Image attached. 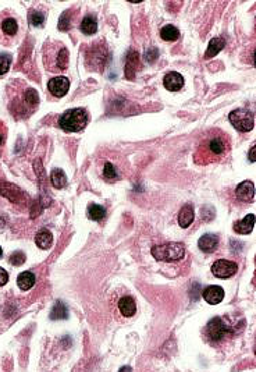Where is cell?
<instances>
[{
    "label": "cell",
    "instance_id": "cell-28",
    "mask_svg": "<svg viewBox=\"0 0 256 372\" xmlns=\"http://www.w3.org/2000/svg\"><path fill=\"white\" fill-rule=\"evenodd\" d=\"M28 20H30L31 25H34V27H42L43 23H45V16H43L42 12L32 10V12H30Z\"/></svg>",
    "mask_w": 256,
    "mask_h": 372
},
{
    "label": "cell",
    "instance_id": "cell-31",
    "mask_svg": "<svg viewBox=\"0 0 256 372\" xmlns=\"http://www.w3.org/2000/svg\"><path fill=\"white\" fill-rule=\"evenodd\" d=\"M12 64V56L0 53V75H5L9 71Z\"/></svg>",
    "mask_w": 256,
    "mask_h": 372
},
{
    "label": "cell",
    "instance_id": "cell-1",
    "mask_svg": "<svg viewBox=\"0 0 256 372\" xmlns=\"http://www.w3.org/2000/svg\"><path fill=\"white\" fill-rule=\"evenodd\" d=\"M230 151V142L227 137L220 131L209 134L202 141L195 153V162L198 165H209L220 162L226 158Z\"/></svg>",
    "mask_w": 256,
    "mask_h": 372
},
{
    "label": "cell",
    "instance_id": "cell-5",
    "mask_svg": "<svg viewBox=\"0 0 256 372\" xmlns=\"http://www.w3.org/2000/svg\"><path fill=\"white\" fill-rule=\"evenodd\" d=\"M228 332H230L228 326L219 317L210 319L209 323L206 325V336L207 339L212 340V342H221L226 337Z\"/></svg>",
    "mask_w": 256,
    "mask_h": 372
},
{
    "label": "cell",
    "instance_id": "cell-12",
    "mask_svg": "<svg viewBox=\"0 0 256 372\" xmlns=\"http://www.w3.org/2000/svg\"><path fill=\"white\" fill-rule=\"evenodd\" d=\"M199 250L203 252H213L219 245V237L216 234H205L198 241Z\"/></svg>",
    "mask_w": 256,
    "mask_h": 372
},
{
    "label": "cell",
    "instance_id": "cell-36",
    "mask_svg": "<svg viewBox=\"0 0 256 372\" xmlns=\"http://www.w3.org/2000/svg\"><path fill=\"white\" fill-rule=\"evenodd\" d=\"M249 159L250 162H255V147H252V151L249 153Z\"/></svg>",
    "mask_w": 256,
    "mask_h": 372
},
{
    "label": "cell",
    "instance_id": "cell-25",
    "mask_svg": "<svg viewBox=\"0 0 256 372\" xmlns=\"http://www.w3.org/2000/svg\"><path fill=\"white\" fill-rule=\"evenodd\" d=\"M106 216V209L102 205H99V204H91L89 207H88V218L92 220H102Z\"/></svg>",
    "mask_w": 256,
    "mask_h": 372
},
{
    "label": "cell",
    "instance_id": "cell-21",
    "mask_svg": "<svg viewBox=\"0 0 256 372\" xmlns=\"http://www.w3.org/2000/svg\"><path fill=\"white\" fill-rule=\"evenodd\" d=\"M81 31L85 34V35H93L96 31H98V23L96 19L93 16H86L81 23Z\"/></svg>",
    "mask_w": 256,
    "mask_h": 372
},
{
    "label": "cell",
    "instance_id": "cell-13",
    "mask_svg": "<svg viewBox=\"0 0 256 372\" xmlns=\"http://www.w3.org/2000/svg\"><path fill=\"white\" fill-rule=\"evenodd\" d=\"M0 31L9 38H13L19 32V23L13 17H5L0 20Z\"/></svg>",
    "mask_w": 256,
    "mask_h": 372
},
{
    "label": "cell",
    "instance_id": "cell-7",
    "mask_svg": "<svg viewBox=\"0 0 256 372\" xmlns=\"http://www.w3.org/2000/svg\"><path fill=\"white\" fill-rule=\"evenodd\" d=\"M48 89H49L52 95H55L57 98H61L70 89V81L66 77H55V78H52L49 81Z\"/></svg>",
    "mask_w": 256,
    "mask_h": 372
},
{
    "label": "cell",
    "instance_id": "cell-37",
    "mask_svg": "<svg viewBox=\"0 0 256 372\" xmlns=\"http://www.w3.org/2000/svg\"><path fill=\"white\" fill-rule=\"evenodd\" d=\"M118 372H131V368H130V366H122Z\"/></svg>",
    "mask_w": 256,
    "mask_h": 372
},
{
    "label": "cell",
    "instance_id": "cell-11",
    "mask_svg": "<svg viewBox=\"0 0 256 372\" xmlns=\"http://www.w3.org/2000/svg\"><path fill=\"white\" fill-rule=\"evenodd\" d=\"M163 85H165V88L167 91L171 92L180 91V89L184 86L183 75L180 73H176V71L169 73L165 77V79H163Z\"/></svg>",
    "mask_w": 256,
    "mask_h": 372
},
{
    "label": "cell",
    "instance_id": "cell-27",
    "mask_svg": "<svg viewBox=\"0 0 256 372\" xmlns=\"http://www.w3.org/2000/svg\"><path fill=\"white\" fill-rule=\"evenodd\" d=\"M24 102L28 106V109H34L38 104H39V95L35 89L28 88L24 92Z\"/></svg>",
    "mask_w": 256,
    "mask_h": 372
},
{
    "label": "cell",
    "instance_id": "cell-29",
    "mask_svg": "<svg viewBox=\"0 0 256 372\" xmlns=\"http://www.w3.org/2000/svg\"><path fill=\"white\" fill-rule=\"evenodd\" d=\"M70 14H71V10H66L60 16V20H59V30L61 31H68L70 27H71V19H70Z\"/></svg>",
    "mask_w": 256,
    "mask_h": 372
},
{
    "label": "cell",
    "instance_id": "cell-17",
    "mask_svg": "<svg viewBox=\"0 0 256 372\" xmlns=\"http://www.w3.org/2000/svg\"><path fill=\"white\" fill-rule=\"evenodd\" d=\"M194 218H195V214H194V209L191 205H184L178 214V223L183 229H187L191 226V223L194 222Z\"/></svg>",
    "mask_w": 256,
    "mask_h": 372
},
{
    "label": "cell",
    "instance_id": "cell-33",
    "mask_svg": "<svg viewBox=\"0 0 256 372\" xmlns=\"http://www.w3.org/2000/svg\"><path fill=\"white\" fill-rule=\"evenodd\" d=\"M144 56H145V60H147L148 63H153V61L158 60L159 50L156 49V48L151 46L149 49H147V52H145V55Z\"/></svg>",
    "mask_w": 256,
    "mask_h": 372
},
{
    "label": "cell",
    "instance_id": "cell-22",
    "mask_svg": "<svg viewBox=\"0 0 256 372\" xmlns=\"http://www.w3.org/2000/svg\"><path fill=\"white\" fill-rule=\"evenodd\" d=\"M17 285L21 290H30L35 285V274L31 272H23L17 277Z\"/></svg>",
    "mask_w": 256,
    "mask_h": 372
},
{
    "label": "cell",
    "instance_id": "cell-6",
    "mask_svg": "<svg viewBox=\"0 0 256 372\" xmlns=\"http://www.w3.org/2000/svg\"><path fill=\"white\" fill-rule=\"evenodd\" d=\"M238 266L235 262L227 261V259H219L212 266V273L219 279H228L237 273Z\"/></svg>",
    "mask_w": 256,
    "mask_h": 372
},
{
    "label": "cell",
    "instance_id": "cell-34",
    "mask_svg": "<svg viewBox=\"0 0 256 372\" xmlns=\"http://www.w3.org/2000/svg\"><path fill=\"white\" fill-rule=\"evenodd\" d=\"M5 140H6V128H5V126L0 122V149L3 148Z\"/></svg>",
    "mask_w": 256,
    "mask_h": 372
},
{
    "label": "cell",
    "instance_id": "cell-4",
    "mask_svg": "<svg viewBox=\"0 0 256 372\" xmlns=\"http://www.w3.org/2000/svg\"><path fill=\"white\" fill-rule=\"evenodd\" d=\"M230 122L234 126V128H237L238 131L241 133H248V131H252L253 127H255V119H253V115L252 112H249L248 109H237L232 110L230 113Z\"/></svg>",
    "mask_w": 256,
    "mask_h": 372
},
{
    "label": "cell",
    "instance_id": "cell-3",
    "mask_svg": "<svg viewBox=\"0 0 256 372\" xmlns=\"http://www.w3.org/2000/svg\"><path fill=\"white\" fill-rule=\"evenodd\" d=\"M151 252L155 256V259L163 262H177L185 255V250L181 243H166V244L155 245Z\"/></svg>",
    "mask_w": 256,
    "mask_h": 372
},
{
    "label": "cell",
    "instance_id": "cell-15",
    "mask_svg": "<svg viewBox=\"0 0 256 372\" xmlns=\"http://www.w3.org/2000/svg\"><path fill=\"white\" fill-rule=\"evenodd\" d=\"M140 67V57H138V53L135 50H131L128 53L127 57V64H125V75L127 78L134 79L135 75V70H138Z\"/></svg>",
    "mask_w": 256,
    "mask_h": 372
},
{
    "label": "cell",
    "instance_id": "cell-2",
    "mask_svg": "<svg viewBox=\"0 0 256 372\" xmlns=\"http://www.w3.org/2000/svg\"><path fill=\"white\" fill-rule=\"evenodd\" d=\"M86 123H88V113L82 108L67 110L59 119V126L67 133H77L84 130Z\"/></svg>",
    "mask_w": 256,
    "mask_h": 372
},
{
    "label": "cell",
    "instance_id": "cell-30",
    "mask_svg": "<svg viewBox=\"0 0 256 372\" xmlns=\"http://www.w3.org/2000/svg\"><path fill=\"white\" fill-rule=\"evenodd\" d=\"M103 176L107 181H114L117 180V170L114 166L111 165L110 162H106V165L103 167Z\"/></svg>",
    "mask_w": 256,
    "mask_h": 372
},
{
    "label": "cell",
    "instance_id": "cell-9",
    "mask_svg": "<svg viewBox=\"0 0 256 372\" xmlns=\"http://www.w3.org/2000/svg\"><path fill=\"white\" fill-rule=\"evenodd\" d=\"M238 200L244 202H252L255 198V184L252 181H244L241 183L235 190Z\"/></svg>",
    "mask_w": 256,
    "mask_h": 372
},
{
    "label": "cell",
    "instance_id": "cell-14",
    "mask_svg": "<svg viewBox=\"0 0 256 372\" xmlns=\"http://www.w3.org/2000/svg\"><path fill=\"white\" fill-rule=\"evenodd\" d=\"M253 227H255V215L249 214L234 225V230L239 234H250Z\"/></svg>",
    "mask_w": 256,
    "mask_h": 372
},
{
    "label": "cell",
    "instance_id": "cell-10",
    "mask_svg": "<svg viewBox=\"0 0 256 372\" xmlns=\"http://www.w3.org/2000/svg\"><path fill=\"white\" fill-rule=\"evenodd\" d=\"M203 299L206 300L209 304H219L224 299V290L220 286H207L203 290Z\"/></svg>",
    "mask_w": 256,
    "mask_h": 372
},
{
    "label": "cell",
    "instance_id": "cell-20",
    "mask_svg": "<svg viewBox=\"0 0 256 372\" xmlns=\"http://www.w3.org/2000/svg\"><path fill=\"white\" fill-rule=\"evenodd\" d=\"M68 318V310L64 303L61 301H56V304L53 305L52 311H50V319L57 321V319H67Z\"/></svg>",
    "mask_w": 256,
    "mask_h": 372
},
{
    "label": "cell",
    "instance_id": "cell-32",
    "mask_svg": "<svg viewBox=\"0 0 256 372\" xmlns=\"http://www.w3.org/2000/svg\"><path fill=\"white\" fill-rule=\"evenodd\" d=\"M25 262V254L21 252V251H17V252H13L12 256H10V263L13 266H20Z\"/></svg>",
    "mask_w": 256,
    "mask_h": 372
},
{
    "label": "cell",
    "instance_id": "cell-8",
    "mask_svg": "<svg viewBox=\"0 0 256 372\" xmlns=\"http://www.w3.org/2000/svg\"><path fill=\"white\" fill-rule=\"evenodd\" d=\"M0 194L12 202H24L25 194L16 185L10 183H0Z\"/></svg>",
    "mask_w": 256,
    "mask_h": 372
},
{
    "label": "cell",
    "instance_id": "cell-35",
    "mask_svg": "<svg viewBox=\"0 0 256 372\" xmlns=\"http://www.w3.org/2000/svg\"><path fill=\"white\" fill-rule=\"evenodd\" d=\"M9 281V274L3 268H0V286H5Z\"/></svg>",
    "mask_w": 256,
    "mask_h": 372
},
{
    "label": "cell",
    "instance_id": "cell-26",
    "mask_svg": "<svg viewBox=\"0 0 256 372\" xmlns=\"http://www.w3.org/2000/svg\"><path fill=\"white\" fill-rule=\"evenodd\" d=\"M68 66V50L64 46H60L56 53V67L57 70H64Z\"/></svg>",
    "mask_w": 256,
    "mask_h": 372
},
{
    "label": "cell",
    "instance_id": "cell-18",
    "mask_svg": "<svg viewBox=\"0 0 256 372\" xmlns=\"http://www.w3.org/2000/svg\"><path fill=\"white\" fill-rule=\"evenodd\" d=\"M118 308H120V312H121L124 317H133L137 311V307H135V301L131 297H122L120 301H118Z\"/></svg>",
    "mask_w": 256,
    "mask_h": 372
},
{
    "label": "cell",
    "instance_id": "cell-38",
    "mask_svg": "<svg viewBox=\"0 0 256 372\" xmlns=\"http://www.w3.org/2000/svg\"><path fill=\"white\" fill-rule=\"evenodd\" d=\"M0 256H2V248H0Z\"/></svg>",
    "mask_w": 256,
    "mask_h": 372
},
{
    "label": "cell",
    "instance_id": "cell-23",
    "mask_svg": "<svg viewBox=\"0 0 256 372\" xmlns=\"http://www.w3.org/2000/svg\"><path fill=\"white\" fill-rule=\"evenodd\" d=\"M50 181L53 184V187L56 189H63L67 185V177H66V173L61 170V169H55L50 174Z\"/></svg>",
    "mask_w": 256,
    "mask_h": 372
},
{
    "label": "cell",
    "instance_id": "cell-16",
    "mask_svg": "<svg viewBox=\"0 0 256 372\" xmlns=\"http://www.w3.org/2000/svg\"><path fill=\"white\" fill-rule=\"evenodd\" d=\"M224 46H226V41L223 39V38H213V39H210V42L207 45V50L206 53H205V57L206 59H212L214 56H217V53H220L221 50L224 49Z\"/></svg>",
    "mask_w": 256,
    "mask_h": 372
},
{
    "label": "cell",
    "instance_id": "cell-24",
    "mask_svg": "<svg viewBox=\"0 0 256 372\" xmlns=\"http://www.w3.org/2000/svg\"><path fill=\"white\" fill-rule=\"evenodd\" d=\"M160 37L163 41H167V42H174L177 41L178 37H180V31L173 27V25H166L160 30Z\"/></svg>",
    "mask_w": 256,
    "mask_h": 372
},
{
    "label": "cell",
    "instance_id": "cell-19",
    "mask_svg": "<svg viewBox=\"0 0 256 372\" xmlns=\"http://www.w3.org/2000/svg\"><path fill=\"white\" fill-rule=\"evenodd\" d=\"M52 241H53V237H52L49 230H46V229L41 230L37 234V237H35V243H37V245L41 250H49Z\"/></svg>",
    "mask_w": 256,
    "mask_h": 372
}]
</instances>
